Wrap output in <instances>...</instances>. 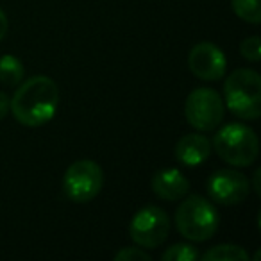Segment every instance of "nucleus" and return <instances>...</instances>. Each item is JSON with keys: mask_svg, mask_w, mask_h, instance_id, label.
Masks as SVG:
<instances>
[{"mask_svg": "<svg viewBox=\"0 0 261 261\" xmlns=\"http://www.w3.org/2000/svg\"><path fill=\"white\" fill-rule=\"evenodd\" d=\"M58 84L47 75H34L23 81L9 100V109L16 122L27 127H40L48 123L58 113Z\"/></svg>", "mask_w": 261, "mask_h": 261, "instance_id": "1", "label": "nucleus"}, {"mask_svg": "<svg viewBox=\"0 0 261 261\" xmlns=\"http://www.w3.org/2000/svg\"><path fill=\"white\" fill-rule=\"evenodd\" d=\"M224 104L242 120H257L261 115V77L250 68H238L224 83Z\"/></svg>", "mask_w": 261, "mask_h": 261, "instance_id": "2", "label": "nucleus"}, {"mask_svg": "<svg viewBox=\"0 0 261 261\" xmlns=\"http://www.w3.org/2000/svg\"><path fill=\"white\" fill-rule=\"evenodd\" d=\"M220 225L217 207L200 195H190L175 211V227L190 242H206L213 238Z\"/></svg>", "mask_w": 261, "mask_h": 261, "instance_id": "3", "label": "nucleus"}, {"mask_svg": "<svg viewBox=\"0 0 261 261\" xmlns=\"http://www.w3.org/2000/svg\"><path fill=\"white\" fill-rule=\"evenodd\" d=\"M211 149L222 161L232 167H249L259 154V140L254 129L243 123H229L215 133Z\"/></svg>", "mask_w": 261, "mask_h": 261, "instance_id": "4", "label": "nucleus"}, {"mask_svg": "<svg viewBox=\"0 0 261 261\" xmlns=\"http://www.w3.org/2000/svg\"><path fill=\"white\" fill-rule=\"evenodd\" d=\"M104 186V172L91 160H79L66 168L63 175V192L72 202L84 204L93 200Z\"/></svg>", "mask_w": 261, "mask_h": 261, "instance_id": "5", "label": "nucleus"}, {"mask_svg": "<svg viewBox=\"0 0 261 261\" xmlns=\"http://www.w3.org/2000/svg\"><path fill=\"white\" fill-rule=\"evenodd\" d=\"M225 104L213 88H197L186 97V122L200 133L215 130L224 120Z\"/></svg>", "mask_w": 261, "mask_h": 261, "instance_id": "6", "label": "nucleus"}, {"mask_svg": "<svg viewBox=\"0 0 261 261\" xmlns=\"http://www.w3.org/2000/svg\"><path fill=\"white\" fill-rule=\"evenodd\" d=\"M170 217L158 206H145L133 217L129 234L142 249H158L170 232Z\"/></svg>", "mask_w": 261, "mask_h": 261, "instance_id": "7", "label": "nucleus"}, {"mask_svg": "<svg viewBox=\"0 0 261 261\" xmlns=\"http://www.w3.org/2000/svg\"><path fill=\"white\" fill-rule=\"evenodd\" d=\"M250 182L242 172L222 168L211 174L207 179V195L215 204L220 206H236L249 197Z\"/></svg>", "mask_w": 261, "mask_h": 261, "instance_id": "8", "label": "nucleus"}, {"mask_svg": "<svg viewBox=\"0 0 261 261\" xmlns=\"http://www.w3.org/2000/svg\"><path fill=\"white\" fill-rule=\"evenodd\" d=\"M188 68L197 79L218 81L225 75L227 59L217 45L210 43V41H202L190 50Z\"/></svg>", "mask_w": 261, "mask_h": 261, "instance_id": "9", "label": "nucleus"}, {"mask_svg": "<svg viewBox=\"0 0 261 261\" xmlns=\"http://www.w3.org/2000/svg\"><path fill=\"white\" fill-rule=\"evenodd\" d=\"M152 192L158 199L174 202V200L182 199L190 192V181L177 168H165L154 174Z\"/></svg>", "mask_w": 261, "mask_h": 261, "instance_id": "10", "label": "nucleus"}, {"mask_svg": "<svg viewBox=\"0 0 261 261\" xmlns=\"http://www.w3.org/2000/svg\"><path fill=\"white\" fill-rule=\"evenodd\" d=\"M210 154L211 142L199 133L182 136L175 145V158L185 167H199L210 158Z\"/></svg>", "mask_w": 261, "mask_h": 261, "instance_id": "11", "label": "nucleus"}, {"mask_svg": "<svg viewBox=\"0 0 261 261\" xmlns=\"http://www.w3.org/2000/svg\"><path fill=\"white\" fill-rule=\"evenodd\" d=\"M23 75L25 68L18 58L11 54L0 58V83H4L6 86H16L23 81Z\"/></svg>", "mask_w": 261, "mask_h": 261, "instance_id": "12", "label": "nucleus"}, {"mask_svg": "<svg viewBox=\"0 0 261 261\" xmlns=\"http://www.w3.org/2000/svg\"><path fill=\"white\" fill-rule=\"evenodd\" d=\"M204 261H249V254L243 247L232 243H222L206 250L202 256Z\"/></svg>", "mask_w": 261, "mask_h": 261, "instance_id": "13", "label": "nucleus"}, {"mask_svg": "<svg viewBox=\"0 0 261 261\" xmlns=\"http://www.w3.org/2000/svg\"><path fill=\"white\" fill-rule=\"evenodd\" d=\"M231 6L240 20L252 25L261 23V0H231Z\"/></svg>", "mask_w": 261, "mask_h": 261, "instance_id": "14", "label": "nucleus"}, {"mask_svg": "<svg viewBox=\"0 0 261 261\" xmlns=\"http://www.w3.org/2000/svg\"><path fill=\"white\" fill-rule=\"evenodd\" d=\"M199 257V250L190 243H175L161 254L163 261H197Z\"/></svg>", "mask_w": 261, "mask_h": 261, "instance_id": "15", "label": "nucleus"}, {"mask_svg": "<svg viewBox=\"0 0 261 261\" xmlns=\"http://www.w3.org/2000/svg\"><path fill=\"white\" fill-rule=\"evenodd\" d=\"M240 52L242 56L247 59V61H252V63H257L261 58V41L257 36H250L247 40L242 41L240 45Z\"/></svg>", "mask_w": 261, "mask_h": 261, "instance_id": "16", "label": "nucleus"}, {"mask_svg": "<svg viewBox=\"0 0 261 261\" xmlns=\"http://www.w3.org/2000/svg\"><path fill=\"white\" fill-rule=\"evenodd\" d=\"M116 261H150L152 256L142 247H123L115 254Z\"/></svg>", "mask_w": 261, "mask_h": 261, "instance_id": "17", "label": "nucleus"}, {"mask_svg": "<svg viewBox=\"0 0 261 261\" xmlns=\"http://www.w3.org/2000/svg\"><path fill=\"white\" fill-rule=\"evenodd\" d=\"M9 113V97L0 91V120H4Z\"/></svg>", "mask_w": 261, "mask_h": 261, "instance_id": "18", "label": "nucleus"}, {"mask_svg": "<svg viewBox=\"0 0 261 261\" xmlns=\"http://www.w3.org/2000/svg\"><path fill=\"white\" fill-rule=\"evenodd\" d=\"M6 33H8V16L0 9V41L6 38Z\"/></svg>", "mask_w": 261, "mask_h": 261, "instance_id": "19", "label": "nucleus"}, {"mask_svg": "<svg viewBox=\"0 0 261 261\" xmlns=\"http://www.w3.org/2000/svg\"><path fill=\"white\" fill-rule=\"evenodd\" d=\"M259 175H261V170H256L254 177H256V182H254V190H256L257 195H261V190H259Z\"/></svg>", "mask_w": 261, "mask_h": 261, "instance_id": "20", "label": "nucleus"}]
</instances>
